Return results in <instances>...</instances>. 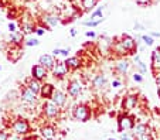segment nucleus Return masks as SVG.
<instances>
[{"label":"nucleus","instance_id":"5","mask_svg":"<svg viewBox=\"0 0 160 140\" xmlns=\"http://www.w3.org/2000/svg\"><path fill=\"white\" fill-rule=\"evenodd\" d=\"M133 125H135V119H133V116H130L128 112H125L123 115H121L118 118V130L119 132L132 130Z\"/></svg>","mask_w":160,"mask_h":140},{"label":"nucleus","instance_id":"3","mask_svg":"<svg viewBox=\"0 0 160 140\" xmlns=\"http://www.w3.org/2000/svg\"><path fill=\"white\" fill-rule=\"evenodd\" d=\"M119 44L126 54H135L136 50H138V41L128 34H122L121 38H119Z\"/></svg>","mask_w":160,"mask_h":140},{"label":"nucleus","instance_id":"33","mask_svg":"<svg viewBox=\"0 0 160 140\" xmlns=\"http://www.w3.org/2000/svg\"><path fill=\"white\" fill-rule=\"evenodd\" d=\"M132 78H133V81H135V82H138V84L143 82V76H142V74H140V72H135Z\"/></svg>","mask_w":160,"mask_h":140},{"label":"nucleus","instance_id":"12","mask_svg":"<svg viewBox=\"0 0 160 140\" xmlns=\"http://www.w3.org/2000/svg\"><path fill=\"white\" fill-rule=\"evenodd\" d=\"M67 98H68V95H67L65 92L60 91V89H54V92H52V95H51V101L54 102L57 106L62 108V106H65V104H67Z\"/></svg>","mask_w":160,"mask_h":140},{"label":"nucleus","instance_id":"11","mask_svg":"<svg viewBox=\"0 0 160 140\" xmlns=\"http://www.w3.org/2000/svg\"><path fill=\"white\" fill-rule=\"evenodd\" d=\"M106 86H108V79L103 74H98L92 78V88L95 91H103Z\"/></svg>","mask_w":160,"mask_h":140},{"label":"nucleus","instance_id":"35","mask_svg":"<svg viewBox=\"0 0 160 140\" xmlns=\"http://www.w3.org/2000/svg\"><path fill=\"white\" fill-rule=\"evenodd\" d=\"M121 86H122V82L119 79H113L112 81V88H121Z\"/></svg>","mask_w":160,"mask_h":140},{"label":"nucleus","instance_id":"14","mask_svg":"<svg viewBox=\"0 0 160 140\" xmlns=\"http://www.w3.org/2000/svg\"><path fill=\"white\" fill-rule=\"evenodd\" d=\"M42 22L48 28H54L55 26L60 24V17L57 14H54V13H45L42 16Z\"/></svg>","mask_w":160,"mask_h":140},{"label":"nucleus","instance_id":"29","mask_svg":"<svg viewBox=\"0 0 160 140\" xmlns=\"http://www.w3.org/2000/svg\"><path fill=\"white\" fill-rule=\"evenodd\" d=\"M23 44L26 47H37L40 44V41H38V38H27Z\"/></svg>","mask_w":160,"mask_h":140},{"label":"nucleus","instance_id":"21","mask_svg":"<svg viewBox=\"0 0 160 140\" xmlns=\"http://www.w3.org/2000/svg\"><path fill=\"white\" fill-rule=\"evenodd\" d=\"M23 40H24V34L21 33V30H16L10 33V43L16 44V46H23Z\"/></svg>","mask_w":160,"mask_h":140},{"label":"nucleus","instance_id":"44","mask_svg":"<svg viewBox=\"0 0 160 140\" xmlns=\"http://www.w3.org/2000/svg\"><path fill=\"white\" fill-rule=\"evenodd\" d=\"M77 34H78V31H77V28H71V36L75 37Z\"/></svg>","mask_w":160,"mask_h":140},{"label":"nucleus","instance_id":"13","mask_svg":"<svg viewBox=\"0 0 160 140\" xmlns=\"http://www.w3.org/2000/svg\"><path fill=\"white\" fill-rule=\"evenodd\" d=\"M138 95L136 94H130V95H128V96H125V99H123V112H130L132 109H135L136 108V105H138Z\"/></svg>","mask_w":160,"mask_h":140},{"label":"nucleus","instance_id":"1","mask_svg":"<svg viewBox=\"0 0 160 140\" xmlns=\"http://www.w3.org/2000/svg\"><path fill=\"white\" fill-rule=\"evenodd\" d=\"M91 115H92V113H91L89 106H87V105H84V104L75 105V106L72 108V116L78 122H88L91 119Z\"/></svg>","mask_w":160,"mask_h":140},{"label":"nucleus","instance_id":"19","mask_svg":"<svg viewBox=\"0 0 160 140\" xmlns=\"http://www.w3.org/2000/svg\"><path fill=\"white\" fill-rule=\"evenodd\" d=\"M64 62H65L67 68L70 71H75L81 67V60L78 57H67V60Z\"/></svg>","mask_w":160,"mask_h":140},{"label":"nucleus","instance_id":"50","mask_svg":"<svg viewBox=\"0 0 160 140\" xmlns=\"http://www.w3.org/2000/svg\"><path fill=\"white\" fill-rule=\"evenodd\" d=\"M0 71H2V67H0Z\"/></svg>","mask_w":160,"mask_h":140},{"label":"nucleus","instance_id":"47","mask_svg":"<svg viewBox=\"0 0 160 140\" xmlns=\"http://www.w3.org/2000/svg\"><path fill=\"white\" fill-rule=\"evenodd\" d=\"M157 94H159V98H160V86H159V89H157Z\"/></svg>","mask_w":160,"mask_h":140},{"label":"nucleus","instance_id":"38","mask_svg":"<svg viewBox=\"0 0 160 140\" xmlns=\"http://www.w3.org/2000/svg\"><path fill=\"white\" fill-rule=\"evenodd\" d=\"M36 34L37 36H42L44 34V27H36Z\"/></svg>","mask_w":160,"mask_h":140},{"label":"nucleus","instance_id":"27","mask_svg":"<svg viewBox=\"0 0 160 140\" xmlns=\"http://www.w3.org/2000/svg\"><path fill=\"white\" fill-rule=\"evenodd\" d=\"M133 62H135L136 68H139L140 74H146V72H148V67H146L145 62L140 60V55H135V57H133Z\"/></svg>","mask_w":160,"mask_h":140},{"label":"nucleus","instance_id":"42","mask_svg":"<svg viewBox=\"0 0 160 140\" xmlns=\"http://www.w3.org/2000/svg\"><path fill=\"white\" fill-rule=\"evenodd\" d=\"M60 52H61V48H55V50H52V55H60Z\"/></svg>","mask_w":160,"mask_h":140},{"label":"nucleus","instance_id":"32","mask_svg":"<svg viewBox=\"0 0 160 140\" xmlns=\"http://www.w3.org/2000/svg\"><path fill=\"white\" fill-rule=\"evenodd\" d=\"M135 140H153L150 133H145V134H140V136H135Z\"/></svg>","mask_w":160,"mask_h":140},{"label":"nucleus","instance_id":"17","mask_svg":"<svg viewBox=\"0 0 160 140\" xmlns=\"http://www.w3.org/2000/svg\"><path fill=\"white\" fill-rule=\"evenodd\" d=\"M54 85L52 84H48V82H45V84H41V88H40V96L42 98V99H51V95L52 92H54Z\"/></svg>","mask_w":160,"mask_h":140},{"label":"nucleus","instance_id":"34","mask_svg":"<svg viewBox=\"0 0 160 140\" xmlns=\"http://www.w3.org/2000/svg\"><path fill=\"white\" fill-rule=\"evenodd\" d=\"M136 3L139 6H149V4L153 3V0H136Z\"/></svg>","mask_w":160,"mask_h":140},{"label":"nucleus","instance_id":"23","mask_svg":"<svg viewBox=\"0 0 160 140\" xmlns=\"http://www.w3.org/2000/svg\"><path fill=\"white\" fill-rule=\"evenodd\" d=\"M20 27H21V33L26 36V34H33V33H36V27H37V26L34 24L33 22H30V23H28V22H23Z\"/></svg>","mask_w":160,"mask_h":140},{"label":"nucleus","instance_id":"37","mask_svg":"<svg viewBox=\"0 0 160 140\" xmlns=\"http://www.w3.org/2000/svg\"><path fill=\"white\" fill-rule=\"evenodd\" d=\"M17 30V24L16 23H13V22H10L9 23V31L10 33H13V31H16Z\"/></svg>","mask_w":160,"mask_h":140},{"label":"nucleus","instance_id":"45","mask_svg":"<svg viewBox=\"0 0 160 140\" xmlns=\"http://www.w3.org/2000/svg\"><path fill=\"white\" fill-rule=\"evenodd\" d=\"M156 82H157V86H160V71H159V75L156 76Z\"/></svg>","mask_w":160,"mask_h":140},{"label":"nucleus","instance_id":"2","mask_svg":"<svg viewBox=\"0 0 160 140\" xmlns=\"http://www.w3.org/2000/svg\"><path fill=\"white\" fill-rule=\"evenodd\" d=\"M12 130L17 136H26V134L30 133V123H28L27 119L18 118L12 123Z\"/></svg>","mask_w":160,"mask_h":140},{"label":"nucleus","instance_id":"43","mask_svg":"<svg viewBox=\"0 0 160 140\" xmlns=\"http://www.w3.org/2000/svg\"><path fill=\"white\" fill-rule=\"evenodd\" d=\"M150 36L152 37H159V38H160V33H157V31H152Z\"/></svg>","mask_w":160,"mask_h":140},{"label":"nucleus","instance_id":"10","mask_svg":"<svg viewBox=\"0 0 160 140\" xmlns=\"http://www.w3.org/2000/svg\"><path fill=\"white\" fill-rule=\"evenodd\" d=\"M52 75H54V78H64V76L67 75V74L70 72V70L67 68L65 62L64 61H55V65L52 67Z\"/></svg>","mask_w":160,"mask_h":140},{"label":"nucleus","instance_id":"52","mask_svg":"<svg viewBox=\"0 0 160 140\" xmlns=\"http://www.w3.org/2000/svg\"><path fill=\"white\" fill-rule=\"evenodd\" d=\"M33 140H37V139H33Z\"/></svg>","mask_w":160,"mask_h":140},{"label":"nucleus","instance_id":"9","mask_svg":"<svg viewBox=\"0 0 160 140\" xmlns=\"http://www.w3.org/2000/svg\"><path fill=\"white\" fill-rule=\"evenodd\" d=\"M31 76L41 82V81H44V79L48 76V71H47L45 67H42L41 64H36L33 68H31Z\"/></svg>","mask_w":160,"mask_h":140},{"label":"nucleus","instance_id":"39","mask_svg":"<svg viewBox=\"0 0 160 140\" xmlns=\"http://www.w3.org/2000/svg\"><path fill=\"white\" fill-rule=\"evenodd\" d=\"M85 36H87L88 38H95V37H97V34H95V31H87V33H85Z\"/></svg>","mask_w":160,"mask_h":140},{"label":"nucleus","instance_id":"46","mask_svg":"<svg viewBox=\"0 0 160 140\" xmlns=\"http://www.w3.org/2000/svg\"><path fill=\"white\" fill-rule=\"evenodd\" d=\"M9 140H21V139H20V137H17V136H13V137L9 136Z\"/></svg>","mask_w":160,"mask_h":140},{"label":"nucleus","instance_id":"22","mask_svg":"<svg viewBox=\"0 0 160 140\" xmlns=\"http://www.w3.org/2000/svg\"><path fill=\"white\" fill-rule=\"evenodd\" d=\"M115 67H116V71H118L119 74H126L130 68V62L128 61L126 58H121V60L116 62Z\"/></svg>","mask_w":160,"mask_h":140},{"label":"nucleus","instance_id":"41","mask_svg":"<svg viewBox=\"0 0 160 140\" xmlns=\"http://www.w3.org/2000/svg\"><path fill=\"white\" fill-rule=\"evenodd\" d=\"M140 30H143V26H140L139 23H136L135 24V31H140Z\"/></svg>","mask_w":160,"mask_h":140},{"label":"nucleus","instance_id":"24","mask_svg":"<svg viewBox=\"0 0 160 140\" xmlns=\"http://www.w3.org/2000/svg\"><path fill=\"white\" fill-rule=\"evenodd\" d=\"M26 86H28V88H30L31 91L34 92V94H38V92H40V88H41V82H40V81H37V79H34L33 76H31V78L27 79V82H26Z\"/></svg>","mask_w":160,"mask_h":140},{"label":"nucleus","instance_id":"40","mask_svg":"<svg viewBox=\"0 0 160 140\" xmlns=\"http://www.w3.org/2000/svg\"><path fill=\"white\" fill-rule=\"evenodd\" d=\"M68 52H70V50L64 48V50H61V52H60V54H61V55H64V57H68Z\"/></svg>","mask_w":160,"mask_h":140},{"label":"nucleus","instance_id":"20","mask_svg":"<svg viewBox=\"0 0 160 140\" xmlns=\"http://www.w3.org/2000/svg\"><path fill=\"white\" fill-rule=\"evenodd\" d=\"M152 68L153 71H160V47L152 51Z\"/></svg>","mask_w":160,"mask_h":140},{"label":"nucleus","instance_id":"6","mask_svg":"<svg viewBox=\"0 0 160 140\" xmlns=\"http://www.w3.org/2000/svg\"><path fill=\"white\" fill-rule=\"evenodd\" d=\"M20 101L23 102V104L34 105L37 102V94H34L28 86H23L20 91Z\"/></svg>","mask_w":160,"mask_h":140},{"label":"nucleus","instance_id":"25","mask_svg":"<svg viewBox=\"0 0 160 140\" xmlns=\"http://www.w3.org/2000/svg\"><path fill=\"white\" fill-rule=\"evenodd\" d=\"M98 2H99V0H81V4H82L84 12H92V10L97 7Z\"/></svg>","mask_w":160,"mask_h":140},{"label":"nucleus","instance_id":"30","mask_svg":"<svg viewBox=\"0 0 160 140\" xmlns=\"http://www.w3.org/2000/svg\"><path fill=\"white\" fill-rule=\"evenodd\" d=\"M140 40H142L143 43H145L146 46H149V47L154 44V40H153V37H152V36H146V34H145V36H140Z\"/></svg>","mask_w":160,"mask_h":140},{"label":"nucleus","instance_id":"18","mask_svg":"<svg viewBox=\"0 0 160 140\" xmlns=\"http://www.w3.org/2000/svg\"><path fill=\"white\" fill-rule=\"evenodd\" d=\"M132 133L133 136H140L145 133H150V128L146 123H135L132 128Z\"/></svg>","mask_w":160,"mask_h":140},{"label":"nucleus","instance_id":"48","mask_svg":"<svg viewBox=\"0 0 160 140\" xmlns=\"http://www.w3.org/2000/svg\"><path fill=\"white\" fill-rule=\"evenodd\" d=\"M108 140H116V139H115V137H109Z\"/></svg>","mask_w":160,"mask_h":140},{"label":"nucleus","instance_id":"51","mask_svg":"<svg viewBox=\"0 0 160 140\" xmlns=\"http://www.w3.org/2000/svg\"><path fill=\"white\" fill-rule=\"evenodd\" d=\"M33 2H37V0H33Z\"/></svg>","mask_w":160,"mask_h":140},{"label":"nucleus","instance_id":"49","mask_svg":"<svg viewBox=\"0 0 160 140\" xmlns=\"http://www.w3.org/2000/svg\"><path fill=\"white\" fill-rule=\"evenodd\" d=\"M159 115H160V108H159Z\"/></svg>","mask_w":160,"mask_h":140},{"label":"nucleus","instance_id":"8","mask_svg":"<svg viewBox=\"0 0 160 140\" xmlns=\"http://www.w3.org/2000/svg\"><path fill=\"white\" fill-rule=\"evenodd\" d=\"M67 92H68V95H70L71 98L79 96L81 92H82V82H79L78 79H72V81H70L68 85H67Z\"/></svg>","mask_w":160,"mask_h":140},{"label":"nucleus","instance_id":"15","mask_svg":"<svg viewBox=\"0 0 160 140\" xmlns=\"http://www.w3.org/2000/svg\"><path fill=\"white\" fill-rule=\"evenodd\" d=\"M41 132V137L42 140H54L55 139V134H57V130H55L54 126L51 125H45L40 129Z\"/></svg>","mask_w":160,"mask_h":140},{"label":"nucleus","instance_id":"31","mask_svg":"<svg viewBox=\"0 0 160 140\" xmlns=\"http://www.w3.org/2000/svg\"><path fill=\"white\" fill-rule=\"evenodd\" d=\"M102 10H103V7H98V9H94L92 12H91V17H89V18L101 17V16H102Z\"/></svg>","mask_w":160,"mask_h":140},{"label":"nucleus","instance_id":"7","mask_svg":"<svg viewBox=\"0 0 160 140\" xmlns=\"http://www.w3.org/2000/svg\"><path fill=\"white\" fill-rule=\"evenodd\" d=\"M23 54H24V51H23V47H21V46L12 44V47L7 50V58H9L10 62L20 61V58L23 57Z\"/></svg>","mask_w":160,"mask_h":140},{"label":"nucleus","instance_id":"4","mask_svg":"<svg viewBox=\"0 0 160 140\" xmlns=\"http://www.w3.org/2000/svg\"><path fill=\"white\" fill-rule=\"evenodd\" d=\"M42 112H44V115L48 119H54V118H58V116H60L61 108L57 106L51 99H45L44 104H42Z\"/></svg>","mask_w":160,"mask_h":140},{"label":"nucleus","instance_id":"28","mask_svg":"<svg viewBox=\"0 0 160 140\" xmlns=\"http://www.w3.org/2000/svg\"><path fill=\"white\" fill-rule=\"evenodd\" d=\"M121 140H135V136H133L132 132H121V136H119Z\"/></svg>","mask_w":160,"mask_h":140},{"label":"nucleus","instance_id":"16","mask_svg":"<svg viewBox=\"0 0 160 140\" xmlns=\"http://www.w3.org/2000/svg\"><path fill=\"white\" fill-rule=\"evenodd\" d=\"M38 64H41L42 67L47 68V71H51L52 67L55 65V60H54V55H50V54H42L41 57L38 58Z\"/></svg>","mask_w":160,"mask_h":140},{"label":"nucleus","instance_id":"26","mask_svg":"<svg viewBox=\"0 0 160 140\" xmlns=\"http://www.w3.org/2000/svg\"><path fill=\"white\" fill-rule=\"evenodd\" d=\"M103 20H105L103 16H101V17H94V18H89V20H85V22H82V24H84L85 27H97Z\"/></svg>","mask_w":160,"mask_h":140},{"label":"nucleus","instance_id":"36","mask_svg":"<svg viewBox=\"0 0 160 140\" xmlns=\"http://www.w3.org/2000/svg\"><path fill=\"white\" fill-rule=\"evenodd\" d=\"M0 140H9V134H7V132L0 130Z\"/></svg>","mask_w":160,"mask_h":140}]
</instances>
